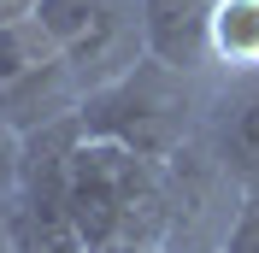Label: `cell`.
<instances>
[{"instance_id": "30bf717a", "label": "cell", "mask_w": 259, "mask_h": 253, "mask_svg": "<svg viewBox=\"0 0 259 253\" xmlns=\"http://www.w3.org/2000/svg\"><path fill=\"white\" fill-rule=\"evenodd\" d=\"M218 253H259V189L242 194V206H236V218H230Z\"/></svg>"}, {"instance_id": "9c48e42d", "label": "cell", "mask_w": 259, "mask_h": 253, "mask_svg": "<svg viewBox=\"0 0 259 253\" xmlns=\"http://www.w3.org/2000/svg\"><path fill=\"white\" fill-rule=\"evenodd\" d=\"M18 183H24V130L0 118V212L18 200Z\"/></svg>"}, {"instance_id": "3957f363", "label": "cell", "mask_w": 259, "mask_h": 253, "mask_svg": "<svg viewBox=\"0 0 259 253\" xmlns=\"http://www.w3.org/2000/svg\"><path fill=\"white\" fill-rule=\"evenodd\" d=\"M82 89L77 71L65 65L59 41H53L35 18L24 24H6L0 30V118L18 124L24 136L48 124H65L82 112Z\"/></svg>"}, {"instance_id": "5b68a950", "label": "cell", "mask_w": 259, "mask_h": 253, "mask_svg": "<svg viewBox=\"0 0 259 253\" xmlns=\"http://www.w3.org/2000/svg\"><path fill=\"white\" fill-rule=\"evenodd\" d=\"M165 189H171V230H165V253H218L236 206H242V183L212 159V147L194 136L183 153L165 159Z\"/></svg>"}, {"instance_id": "ba28073f", "label": "cell", "mask_w": 259, "mask_h": 253, "mask_svg": "<svg viewBox=\"0 0 259 253\" xmlns=\"http://www.w3.org/2000/svg\"><path fill=\"white\" fill-rule=\"evenodd\" d=\"M259 71V0H218L212 12V77Z\"/></svg>"}, {"instance_id": "7c38bea8", "label": "cell", "mask_w": 259, "mask_h": 253, "mask_svg": "<svg viewBox=\"0 0 259 253\" xmlns=\"http://www.w3.org/2000/svg\"><path fill=\"white\" fill-rule=\"evenodd\" d=\"M0 253H24V247H18V236H12V218H6V212H0Z\"/></svg>"}, {"instance_id": "7a4b0ae2", "label": "cell", "mask_w": 259, "mask_h": 253, "mask_svg": "<svg viewBox=\"0 0 259 253\" xmlns=\"http://www.w3.org/2000/svg\"><path fill=\"white\" fill-rule=\"evenodd\" d=\"M206 82L194 71H177L165 59H142L130 65L124 77H112L106 89L82 95L77 124L89 136H106V142L130 147V153L165 165L171 153L200 136V118H206Z\"/></svg>"}, {"instance_id": "4fadbf2b", "label": "cell", "mask_w": 259, "mask_h": 253, "mask_svg": "<svg viewBox=\"0 0 259 253\" xmlns=\"http://www.w3.org/2000/svg\"><path fill=\"white\" fill-rule=\"evenodd\" d=\"M100 253H165V247H100Z\"/></svg>"}, {"instance_id": "8992f818", "label": "cell", "mask_w": 259, "mask_h": 253, "mask_svg": "<svg viewBox=\"0 0 259 253\" xmlns=\"http://www.w3.org/2000/svg\"><path fill=\"white\" fill-rule=\"evenodd\" d=\"M200 142L242 189H259V71H224L206 82Z\"/></svg>"}, {"instance_id": "8fae6325", "label": "cell", "mask_w": 259, "mask_h": 253, "mask_svg": "<svg viewBox=\"0 0 259 253\" xmlns=\"http://www.w3.org/2000/svg\"><path fill=\"white\" fill-rule=\"evenodd\" d=\"M35 6H41V0H0V30H6V24H24V18H35Z\"/></svg>"}, {"instance_id": "52a82bcc", "label": "cell", "mask_w": 259, "mask_h": 253, "mask_svg": "<svg viewBox=\"0 0 259 253\" xmlns=\"http://www.w3.org/2000/svg\"><path fill=\"white\" fill-rule=\"evenodd\" d=\"M212 12H218V0H142L147 59L212 77Z\"/></svg>"}, {"instance_id": "277c9868", "label": "cell", "mask_w": 259, "mask_h": 253, "mask_svg": "<svg viewBox=\"0 0 259 253\" xmlns=\"http://www.w3.org/2000/svg\"><path fill=\"white\" fill-rule=\"evenodd\" d=\"M35 24L59 41L65 65L77 71V82L89 95L147 59L142 0H41Z\"/></svg>"}, {"instance_id": "6da1fadb", "label": "cell", "mask_w": 259, "mask_h": 253, "mask_svg": "<svg viewBox=\"0 0 259 253\" xmlns=\"http://www.w3.org/2000/svg\"><path fill=\"white\" fill-rule=\"evenodd\" d=\"M65 212L82 253L100 247H165L171 230V189L165 165L82 130L65 165Z\"/></svg>"}]
</instances>
